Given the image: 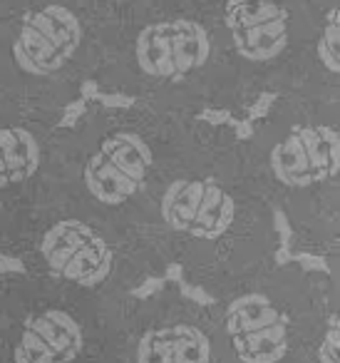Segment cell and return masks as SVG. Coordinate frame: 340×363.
Instances as JSON below:
<instances>
[{"instance_id":"obj_1","label":"cell","mask_w":340,"mask_h":363,"mask_svg":"<svg viewBox=\"0 0 340 363\" xmlns=\"http://www.w3.org/2000/svg\"><path fill=\"white\" fill-rule=\"evenodd\" d=\"M152 162L149 145L140 135L117 132L102 140L100 150L87 160L85 187L97 202L117 207L144 187Z\"/></svg>"},{"instance_id":"obj_2","label":"cell","mask_w":340,"mask_h":363,"mask_svg":"<svg viewBox=\"0 0 340 363\" xmlns=\"http://www.w3.org/2000/svg\"><path fill=\"white\" fill-rule=\"evenodd\" d=\"M82 43V26L65 6H45L26 16L13 57L28 75H52L62 70Z\"/></svg>"},{"instance_id":"obj_3","label":"cell","mask_w":340,"mask_h":363,"mask_svg":"<svg viewBox=\"0 0 340 363\" xmlns=\"http://www.w3.org/2000/svg\"><path fill=\"white\" fill-rule=\"evenodd\" d=\"M211 55V38L194 21H166L147 26L137 38V62L149 77L179 80L206 65Z\"/></svg>"},{"instance_id":"obj_4","label":"cell","mask_w":340,"mask_h":363,"mask_svg":"<svg viewBox=\"0 0 340 363\" xmlns=\"http://www.w3.org/2000/svg\"><path fill=\"white\" fill-rule=\"evenodd\" d=\"M226 333L244 363H278L288 353V316L264 294H246L231 301Z\"/></svg>"},{"instance_id":"obj_5","label":"cell","mask_w":340,"mask_h":363,"mask_svg":"<svg viewBox=\"0 0 340 363\" xmlns=\"http://www.w3.org/2000/svg\"><path fill=\"white\" fill-rule=\"evenodd\" d=\"M162 217L176 232L196 239H219L231 229L236 202L229 192L199 179L171 182L162 197Z\"/></svg>"},{"instance_id":"obj_6","label":"cell","mask_w":340,"mask_h":363,"mask_svg":"<svg viewBox=\"0 0 340 363\" xmlns=\"http://www.w3.org/2000/svg\"><path fill=\"white\" fill-rule=\"evenodd\" d=\"M340 147L333 127H293L271 152V169L285 187L303 189L338 174Z\"/></svg>"},{"instance_id":"obj_7","label":"cell","mask_w":340,"mask_h":363,"mask_svg":"<svg viewBox=\"0 0 340 363\" xmlns=\"http://www.w3.org/2000/svg\"><path fill=\"white\" fill-rule=\"evenodd\" d=\"M226 28L241 57L268 62L288 48V11L276 0H229Z\"/></svg>"},{"instance_id":"obj_8","label":"cell","mask_w":340,"mask_h":363,"mask_svg":"<svg viewBox=\"0 0 340 363\" xmlns=\"http://www.w3.org/2000/svg\"><path fill=\"white\" fill-rule=\"evenodd\" d=\"M137 363H211V341L186 323L152 328L140 338Z\"/></svg>"},{"instance_id":"obj_9","label":"cell","mask_w":340,"mask_h":363,"mask_svg":"<svg viewBox=\"0 0 340 363\" xmlns=\"http://www.w3.org/2000/svg\"><path fill=\"white\" fill-rule=\"evenodd\" d=\"M40 167V145L23 127H0V189L30 179Z\"/></svg>"},{"instance_id":"obj_10","label":"cell","mask_w":340,"mask_h":363,"mask_svg":"<svg viewBox=\"0 0 340 363\" xmlns=\"http://www.w3.org/2000/svg\"><path fill=\"white\" fill-rule=\"evenodd\" d=\"M26 328H30V331L65 363L75 361L82 353V346H85V336H82L80 323L67 311H60V308H50V311L33 316L30 321L26 323Z\"/></svg>"},{"instance_id":"obj_11","label":"cell","mask_w":340,"mask_h":363,"mask_svg":"<svg viewBox=\"0 0 340 363\" xmlns=\"http://www.w3.org/2000/svg\"><path fill=\"white\" fill-rule=\"evenodd\" d=\"M112 262H115L112 247L100 234H95V237L65 264L60 277H65L67 281L80 284V286H85V289H95V286H100L102 281L110 279Z\"/></svg>"},{"instance_id":"obj_12","label":"cell","mask_w":340,"mask_h":363,"mask_svg":"<svg viewBox=\"0 0 340 363\" xmlns=\"http://www.w3.org/2000/svg\"><path fill=\"white\" fill-rule=\"evenodd\" d=\"M95 229L87 227L80 219H65V222H57L47 229V234L42 237L40 252L45 257L47 267L55 274H60L65 269V264L95 237Z\"/></svg>"},{"instance_id":"obj_13","label":"cell","mask_w":340,"mask_h":363,"mask_svg":"<svg viewBox=\"0 0 340 363\" xmlns=\"http://www.w3.org/2000/svg\"><path fill=\"white\" fill-rule=\"evenodd\" d=\"M318 57L330 72L340 70V23H338V8L330 11V21L325 26L323 35L318 40Z\"/></svg>"},{"instance_id":"obj_14","label":"cell","mask_w":340,"mask_h":363,"mask_svg":"<svg viewBox=\"0 0 340 363\" xmlns=\"http://www.w3.org/2000/svg\"><path fill=\"white\" fill-rule=\"evenodd\" d=\"M16 363H65L62 358H57L30 328H26L21 336V343L16 346V353H13Z\"/></svg>"},{"instance_id":"obj_15","label":"cell","mask_w":340,"mask_h":363,"mask_svg":"<svg viewBox=\"0 0 340 363\" xmlns=\"http://www.w3.org/2000/svg\"><path fill=\"white\" fill-rule=\"evenodd\" d=\"M338 353H340V328H338V313H333L330 316V328L318 348V358L320 363H340Z\"/></svg>"},{"instance_id":"obj_16","label":"cell","mask_w":340,"mask_h":363,"mask_svg":"<svg viewBox=\"0 0 340 363\" xmlns=\"http://www.w3.org/2000/svg\"><path fill=\"white\" fill-rule=\"evenodd\" d=\"M276 100H278V95H276V92H261L259 100L249 107V122L264 120V117L271 112V107L276 105Z\"/></svg>"},{"instance_id":"obj_17","label":"cell","mask_w":340,"mask_h":363,"mask_svg":"<svg viewBox=\"0 0 340 363\" xmlns=\"http://www.w3.org/2000/svg\"><path fill=\"white\" fill-rule=\"evenodd\" d=\"M179 291L184 298H189V301H194L196 306H214L216 298L211 296V294H206L201 286H194V284H186V281H179Z\"/></svg>"},{"instance_id":"obj_18","label":"cell","mask_w":340,"mask_h":363,"mask_svg":"<svg viewBox=\"0 0 340 363\" xmlns=\"http://www.w3.org/2000/svg\"><path fill=\"white\" fill-rule=\"evenodd\" d=\"M199 120H204L206 125L211 127H224V125H234V115L224 107H206V110L199 112Z\"/></svg>"},{"instance_id":"obj_19","label":"cell","mask_w":340,"mask_h":363,"mask_svg":"<svg viewBox=\"0 0 340 363\" xmlns=\"http://www.w3.org/2000/svg\"><path fill=\"white\" fill-rule=\"evenodd\" d=\"M293 262H298L303 267V272H320V274H328V262L318 254H310V252H295L293 254Z\"/></svg>"},{"instance_id":"obj_20","label":"cell","mask_w":340,"mask_h":363,"mask_svg":"<svg viewBox=\"0 0 340 363\" xmlns=\"http://www.w3.org/2000/svg\"><path fill=\"white\" fill-rule=\"evenodd\" d=\"M85 112H87V102L82 100H75V102H70V105L65 107V115H62V120H60V127H67V130H75L77 127V122L85 117Z\"/></svg>"},{"instance_id":"obj_21","label":"cell","mask_w":340,"mask_h":363,"mask_svg":"<svg viewBox=\"0 0 340 363\" xmlns=\"http://www.w3.org/2000/svg\"><path fill=\"white\" fill-rule=\"evenodd\" d=\"M97 100H100L107 110H130V107H135L137 97L122 95V92H107V95H102V92H100V95H97Z\"/></svg>"},{"instance_id":"obj_22","label":"cell","mask_w":340,"mask_h":363,"mask_svg":"<svg viewBox=\"0 0 340 363\" xmlns=\"http://www.w3.org/2000/svg\"><path fill=\"white\" fill-rule=\"evenodd\" d=\"M273 227H276V234H278V242L280 247H288L290 249V239H293V229H290V222L285 217V212L276 209L273 212Z\"/></svg>"},{"instance_id":"obj_23","label":"cell","mask_w":340,"mask_h":363,"mask_svg":"<svg viewBox=\"0 0 340 363\" xmlns=\"http://www.w3.org/2000/svg\"><path fill=\"white\" fill-rule=\"evenodd\" d=\"M162 286H164V279H162V277H149L147 281H142L140 286L132 289V296H135V298H149V296H154L157 291H162Z\"/></svg>"},{"instance_id":"obj_24","label":"cell","mask_w":340,"mask_h":363,"mask_svg":"<svg viewBox=\"0 0 340 363\" xmlns=\"http://www.w3.org/2000/svg\"><path fill=\"white\" fill-rule=\"evenodd\" d=\"M0 272L3 274H26V264L16 257H6V254H0Z\"/></svg>"},{"instance_id":"obj_25","label":"cell","mask_w":340,"mask_h":363,"mask_svg":"<svg viewBox=\"0 0 340 363\" xmlns=\"http://www.w3.org/2000/svg\"><path fill=\"white\" fill-rule=\"evenodd\" d=\"M97 95H100V85H97L95 80H85L82 82V87H80V97L85 102H90V100H97Z\"/></svg>"},{"instance_id":"obj_26","label":"cell","mask_w":340,"mask_h":363,"mask_svg":"<svg viewBox=\"0 0 340 363\" xmlns=\"http://www.w3.org/2000/svg\"><path fill=\"white\" fill-rule=\"evenodd\" d=\"M234 127H236V137H239V140H251V137H254V122H249V120L234 122Z\"/></svg>"},{"instance_id":"obj_27","label":"cell","mask_w":340,"mask_h":363,"mask_svg":"<svg viewBox=\"0 0 340 363\" xmlns=\"http://www.w3.org/2000/svg\"><path fill=\"white\" fill-rule=\"evenodd\" d=\"M164 281H184V269H181V264H169L166 267V274H164Z\"/></svg>"},{"instance_id":"obj_28","label":"cell","mask_w":340,"mask_h":363,"mask_svg":"<svg viewBox=\"0 0 340 363\" xmlns=\"http://www.w3.org/2000/svg\"><path fill=\"white\" fill-rule=\"evenodd\" d=\"M293 262V252H290L288 247H278V252H276V264L278 267H285V264Z\"/></svg>"}]
</instances>
